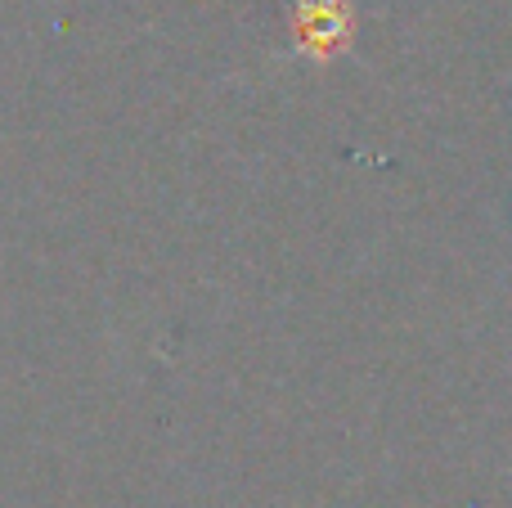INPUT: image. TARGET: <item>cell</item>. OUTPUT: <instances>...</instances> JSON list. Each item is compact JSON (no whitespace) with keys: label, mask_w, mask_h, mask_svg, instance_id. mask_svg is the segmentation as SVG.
<instances>
[{"label":"cell","mask_w":512,"mask_h":508,"mask_svg":"<svg viewBox=\"0 0 512 508\" xmlns=\"http://www.w3.org/2000/svg\"><path fill=\"white\" fill-rule=\"evenodd\" d=\"M342 27H346V18H342V9H337L333 0L306 5V23H301L306 41H333V36H342Z\"/></svg>","instance_id":"6da1fadb"}]
</instances>
